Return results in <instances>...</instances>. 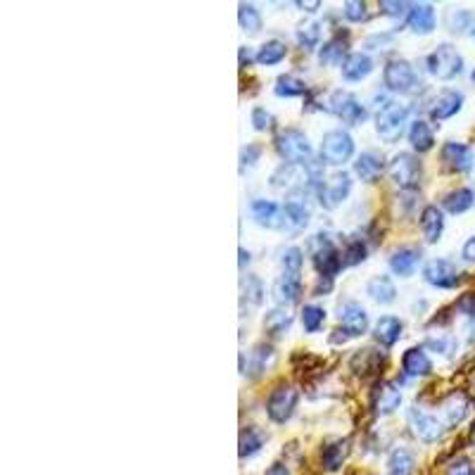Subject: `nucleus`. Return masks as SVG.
Segmentation results:
<instances>
[{
  "label": "nucleus",
  "mask_w": 475,
  "mask_h": 475,
  "mask_svg": "<svg viewBox=\"0 0 475 475\" xmlns=\"http://www.w3.org/2000/svg\"><path fill=\"white\" fill-rule=\"evenodd\" d=\"M306 252L311 257L316 274L321 278H335L343 266V250H338V245L333 242V238L328 233H314L306 240Z\"/></svg>",
  "instance_id": "nucleus-1"
},
{
  "label": "nucleus",
  "mask_w": 475,
  "mask_h": 475,
  "mask_svg": "<svg viewBox=\"0 0 475 475\" xmlns=\"http://www.w3.org/2000/svg\"><path fill=\"white\" fill-rule=\"evenodd\" d=\"M274 148L278 157L286 159L288 164H309L311 153H314L306 133L295 129V126H288V129H281L276 133Z\"/></svg>",
  "instance_id": "nucleus-2"
},
{
  "label": "nucleus",
  "mask_w": 475,
  "mask_h": 475,
  "mask_svg": "<svg viewBox=\"0 0 475 475\" xmlns=\"http://www.w3.org/2000/svg\"><path fill=\"white\" fill-rule=\"evenodd\" d=\"M404 133H409V107L399 102H387L385 107H380V112L375 114V136L392 146Z\"/></svg>",
  "instance_id": "nucleus-3"
},
{
  "label": "nucleus",
  "mask_w": 475,
  "mask_h": 475,
  "mask_svg": "<svg viewBox=\"0 0 475 475\" xmlns=\"http://www.w3.org/2000/svg\"><path fill=\"white\" fill-rule=\"evenodd\" d=\"M318 157H321V164H328V166L347 164V162L355 157V138L345 129H333L323 133Z\"/></svg>",
  "instance_id": "nucleus-4"
},
{
  "label": "nucleus",
  "mask_w": 475,
  "mask_h": 475,
  "mask_svg": "<svg viewBox=\"0 0 475 475\" xmlns=\"http://www.w3.org/2000/svg\"><path fill=\"white\" fill-rule=\"evenodd\" d=\"M299 404V390L290 383H278L266 397V416L276 426H286Z\"/></svg>",
  "instance_id": "nucleus-5"
},
{
  "label": "nucleus",
  "mask_w": 475,
  "mask_h": 475,
  "mask_svg": "<svg viewBox=\"0 0 475 475\" xmlns=\"http://www.w3.org/2000/svg\"><path fill=\"white\" fill-rule=\"evenodd\" d=\"M426 67L439 81H451L463 74V55L454 45L439 43L430 55L426 57Z\"/></svg>",
  "instance_id": "nucleus-6"
},
{
  "label": "nucleus",
  "mask_w": 475,
  "mask_h": 475,
  "mask_svg": "<svg viewBox=\"0 0 475 475\" xmlns=\"http://www.w3.org/2000/svg\"><path fill=\"white\" fill-rule=\"evenodd\" d=\"M383 86L390 93L404 95V93L416 91V86H419V74H416V69L409 60H404V57H392V60H387L383 67Z\"/></svg>",
  "instance_id": "nucleus-7"
},
{
  "label": "nucleus",
  "mask_w": 475,
  "mask_h": 475,
  "mask_svg": "<svg viewBox=\"0 0 475 475\" xmlns=\"http://www.w3.org/2000/svg\"><path fill=\"white\" fill-rule=\"evenodd\" d=\"M387 176L399 190H416L423 178V166L411 153H397L387 164Z\"/></svg>",
  "instance_id": "nucleus-8"
},
{
  "label": "nucleus",
  "mask_w": 475,
  "mask_h": 475,
  "mask_svg": "<svg viewBox=\"0 0 475 475\" xmlns=\"http://www.w3.org/2000/svg\"><path fill=\"white\" fill-rule=\"evenodd\" d=\"M407 426L414 433L416 439H421L423 444H435L442 439L447 426L442 423V419H437L435 414H428L421 407H411L407 409Z\"/></svg>",
  "instance_id": "nucleus-9"
},
{
  "label": "nucleus",
  "mask_w": 475,
  "mask_h": 475,
  "mask_svg": "<svg viewBox=\"0 0 475 475\" xmlns=\"http://www.w3.org/2000/svg\"><path fill=\"white\" fill-rule=\"evenodd\" d=\"M352 193V176L347 171H335L330 173L328 178H323L321 183H318L316 188V198H318V205L323 207V210L333 212L338 210L343 202L350 198Z\"/></svg>",
  "instance_id": "nucleus-10"
},
{
  "label": "nucleus",
  "mask_w": 475,
  "mask_h": 475,
  "mask_svg": "<svg viewBox=\"0 0 475 475\" xmlns=\"http://www.w3.org/2000/svg\"><path fill=\"white\" fill-rule=\"evenodd\" d=\"M328 112H333L338 119H343L350 126H361L368 119V109L350 91H333L328 98Z\"/></svg>",
  "instance_id": "nucleus-11"
},
{
  "label": "nucleus",
  "mask_w": 475,
  "mask_h": 475,
  "mask_svg": "<svg viewBox=\"0 0 475 475\" xmlns=\"http://www.w3.org/2000/svg\"><path fill=\"white\" fill-rule=\"evenodd\" d=\"M423 281L437 290H454L461 283V271L449 259H430L423 266Z\"/></svg>",
  "instance_id": "nucleus-12"
},
{
  "label": "nucleus",
  "mask_w": 475,
  "mask_h": 475,
  "mask_svg": "<svg viewBox=\"0 0 475 475\" xmlns=\"http://www.w3.org/2000/svg\"><path fill=\"white\" fill-rule=\"evenodd\" d=\"M338 323L347 338H361L368 333V314L359 302H343L338 306Z\"/></svg>",
  "instance_id": "nucleus-13"
},
{
  "label": "nucleus",
  "mask_w": 475,
  "mask_h": 475,
  "mask_svg": "<svg viewBox=\"0 0 475 475\" xmlns=\"http://www.w3.org/2000/svg\"><path fill=\"white\" fill-rule=\"evenodd\" d=\"M439 159L447 169L456 171V173H468L475 166V153L466 143L459 141H447L439 150Z\"/></svg>",
  "instance_id": "nucleus-14"
},
{
  "label": "nucleus",
  "mask_w": 475,
  "mask_h": 475,
  "mask_svg": "<svg viewBox=\"0 0 475 475\" xmlns=\"http://www.w3.org/2000/svg\"><path fill=\"white\" fill-rule=\"evenodd\" d=\"M250 217H252V221L257 226H262V228H269V231L286 228L283 207L266 198H254L250 202Z\"/></svg>",
  "instance_id": "nucleus-15"
},
{
  "label": "nucleus",
  "mask_w": 475,
  "mask_h": 475,
  "mask_svg": "<svg viewBox=\"0 0 475 475\" xmlns=\"http://www.w3.org/2000/svg\"><path fill=\"white\" fill-rule=\"evenodd\" d=\"M461 107H463V93L454 88H444L433 98L428 112H430V119L447 121L451 117H456L461 112Z\"/></svg>",
  "instance_id": "nucleus-16"
},
{
  "label": "nucleus",
  "mask_w": 475,
  "mask_h": 475,
  "mask_svg": "<svg viewBox=\"0 0 475 475\" xmlns=\"http://www.w3.org/2000/svg\"><path fill=\"white\" fill-rule=\"evenodd\" d=\"M423 254L419 247L414 245H402L397 247L395 252H390V257H387V266H390V271L399 278H411L416 274V269H419Z\"/></svg>",
  "instance_id": "nucleus-17"
},
{
  "label": "nucleus",
  "mask_w": 475,
  "mask_h": 475,
  "mask_svg": "<svg viewBox=\"0 0 475 475\" xmlns=\"http://www.w3.org/2000/svg\"><path fill=\"white\" fill-rule=\"evenodd\" d=\"M283 219H286V228L290 231H304L309 226L311 210L302 193H295L283 202Z\"/></svg>",
  "instance_id": "nucleus-18"
},
{
  "label": "nucleus",
  "mask_w": 475,
  "mask_h": 475,
  "mask_svg": "<svg viewBox=\"0 0 475 475\" xmlns=\"http://www.w3.org/2000/svg\"><path fill=\"white\" fill-rule=\"evenodd\" d=\"M407 26L411 29V33H416V36H430L437 26L435 5H430V3H414L411 5V13L407 17Z\"/></svg>",
  "instance_id": "nucleus-19"
},
{
  "label": "nucleus",
  "mask_w": 475,
  "mask_h": 475,
  "mask_svg": "<svg viewBox=\"0 0 475 475\" xmlns=\"http://www.w3.org/2000/svg\"><path fill=\"white\" fill-rule=\"evenodd\" d=\"M271 295H274L278 306H293L302 297V278L293 274H281L271 286Z\"/></svg>",
  "instance_id": "nucleus-20"
},
{
  "label": "nucleus",
  "mask_w": 475,
  "mask_h": 475,
  "mask_svg": "<svg viewBox=\"0 0 475 475\" xmlns=\"http://www.w3.org/2000/svg\"><path fill=\"white\" fill-rule=\"evenodd\" d=\"M385 169H387L385 157H383V153H378V150H366V153L359 155L355 162V173L359 181H364V183H375L385 173Z\"/></svg>",
  "instance_id": "nucleus-21"
},
{
  "label": "nucleus",
  "mask_w": 475,
  "mask_h": 475,
  "mask_svg": "<svg viewBox=\"0 0 475 475\" xmlns=\"http://www.w3.org/2000/svg\"><path fill=\"white\" fill-rule=\"evenodd\" d=\"M402 407V390L392 380H383L373 390V409L378 416H390Z\"/></svg>",
  "instance_id": "nucleus-22"
},
{
  "label": "nucleus",
  "mask_w": 475,
  "mask_h": 475,
  "mask_svg": "<svg viewBox=\"0 0 475 475\" xmlns=\"http://www.w3.org/2000/svg\"><path fill=\"white\" fill-rule=\"evenodd\" d=\"M402 373L407 378H426V375L433 373V361L428 357L426 347H409L407 352L402 355Z\"/></svg>",
  "instance_id": "nucleus-23"
},
{
  "label": "nucleus",
  "mask_w": 475,
  "mask_h": 475,
  "mask_svg": "<svg viewBox=\"0 0 475 475\" xmlns=\"http://www.w3.org/2000/svg\"><path fill=\"white\" fill-rule=\"evenodd\" d=\"M347 48H350V43H347V36H343V33H335V36H330L326 43L318 48V65H321V67H340V69H343L345 60L350 57Z\"/></svg>",
  "instance_id": "nucleus-24"
},
{
  "label": "nucleus",
  "mask_w": 475,
  "mask_h": 475,
  "mask_svg": "<svg viewBox=\"0 0 475 475\" xmlns=\"http://www.w3.org/2000/svg\"><path fill=\"white\" fill-rule=\"evenodd\" d=\"M419 226L421 233L426 238V242L435 245L444 233V212L437 205H426L419 214Z\"/></svg>",
  "instance_id": "nucleus-25"
},
{
  "label": "nucleus",
  "mask_w": 475,
  "mask_h": 475,
  "mask_svg": "<svg viewBox=\"0 0 475 475\" xmlns=\"http://www.w3.org/2000/svg\"><path fill=\"white\" fill-rule=\"evenodd\" d=\"M373 67H375L373 57H371L368 53H361V50H357V53H350V57L345 60V65H343V79L350 81V84H359V81H364L366 77H371Z\"/></svg>",
  "instance_id": "nucleus-26"
},
{
  "label": "nucleus",
  "mask_w": 475,
  "mask_h": 475,
  "mask_svg": "<svg viewBox=\"0 0 475 475\" xmlns=\"http://www.w3.org/2000/svg\"><path fill=\"white\" fill-rule=\"evenodd\" d=\"M402 333H404V321L399 316H392V314L380 316L378 321H375V326H373L375 340H378L383 347H387V350L399 343Z\"/></svg>",
  "instance_id": "nucleus-27"
},
{
  "label": "nucleus",
  "mask_w": 475,
  "mask_h": 475,
  "mask_svg": "<svg viewBox=\"0 0 475 475\" xmlns=\"http://www.w3.org/2000/svg\"><path fill=\"white\" fill-rule=\"evenodd\" d=\"M366 295L373 299L375 304H392L397 299V286L390 276L378 274L373 278H368L366 283Z\"/></svg>",
  "instance_id": "nucleus-28"
},
{
  "label": "nucleus",
  "mask_w": 475,
  "mask_h": 475,
  "mask_svg": "<svg viewBox=\"0 0 475 475\" xmlns=\"http://www.w3.org/2000/svg\"><path fill=\"white\" fill-rule=\"evenodd\" d=\"M407 138H409L411 148H414L419 155L430 153V150L435 148V133H433L430 124H428L426 119H414V121H411Z\"/></svg>",
  "instance_id": "nucleus-29"
},
{
  "label": "nucleus",
  "mask_w": 475,
  "mask_h": 475,
  "mask_svg": "<svg viewBox=\"0 0 475 475\" xmlns=\"http://www.w3.org/2000/svg\"><path fill=\"white\" fill-rule=\"evenodd\" d=\"M468 414V399L461 395V392H451L449 397H444L442 402V423L447 428H456L461 426L463 419Z\"/></svg>",
  "instance_id": "nucleus-30"
},
{
  "label": "nucleus",
  "mask_w": 475,
  "mask_h": 475,
  "mask_svg": "<svg viewBox=\"0 0 475 475\" xmlns=\"http://www.w3.org/2000/svg\"><path fill=\"white\" fill-rule=\"evenodd\" d=\"M266 442V435L264 430H259L257 426H245L240 430V442H238V454H240V459H252V456H257L259 451H262Z\"/></svg>",
  "instance_id": "nucleus-31"
},
{
  "label": "nucleus",
  "mask_w": 475,
  "mask_h": 475,
  "mask_svg": "<svg viewBox=\"0 0 475 475\" xmlns=\"http://www.w3.org/2000/svg\"><path fill=\"white\" fill-rule=\"evenodd\" d=\"M416 456L407 447H395L387 456V475H414Z\"/></svg>",
  "instance_id": "nucleus-32"
},
{
  "label": "nucleus",
  "mask_w": 475,
  "mask_h": 475,
  "mask_svg": "<svg viewBox=\"0 0 475 475\" xmlns=\"http://www.w3.org/2000/svg\"><path fill=\"white\" fill-rule=\"evenodd\" d=\"M475 205V193L471 188H456L449 190L447 195L442 198V210L459 217V214H466L471 207Z\"/></svg>",
  "instance_id": "nucleus-33"
},
{
  "label": "nucleus",
  "mask_w": 475,
  "mask_h": 475,
  "mask_svg": "<svg viewBox=\"0 0 475 475\" xmlns=\"http://www.w3.org/2000/svg\"><path fill=\"white\" fill-rule=\"evenodd\" d=\"M240 299L252 306H262L266 299V286L259 276L247 274L240 278Z\"/></svg>",
  "instance_id": "nucleus-34"
},
{
  "label": "nucleus",
  "mask_w": 475,
  "mask_h": 475,
  "mask_svg": "<svg viewBox=\"0 0 475 475\" xmlns=\"http://www.w3.org/2000/svg\"><path fill=\"white\" fill-rule=\"evenodd\" d=\"M274 359H276L274 347L269 343H257L250 352V368H247V375H250V378H259V375L274 364Z\"/></svg>",
  "instance_id": "nucleus-35"
},
{
  "label": "nucleus",
  "mask_w": 475,
  "mask_h": 475,
  "mask_svg": "<svg viewBox=\"0 0 475 475\" xmlns=\"http://www.w3.org/2000/svg\"><path fill=\"white\" fill-rule=\"evenodd\" d=\"M288 55V45L281 38H269L266 43H262V48L257 50V65L262 67H274L281 65Z\"/></svg>",
  "instance_id": "nucleus-36"
},
{
  "label": "nucleus",
  "mask_w": 475,
  "mask_h": 475,
  "mask_svg": "<svg viewBox=\"0 0 475 475\" xmlns=\"http://www.w3.org/2000/svg\"><path fill=\"white\" fill-rule=\"evenodd\" d=\"M290 326H293V314L288 306H274V309H269L264 314V330L269 335H274V338L283 335Z\"/></svg>",
  "instance_id": "nucleus-37"
},
{
  "label": "nucleus",
  "mask_w": 475,
  "mask_h": 475,
  "mask_svg": "<svg viewBox=\"0 0 475 475\" xmlns=\"http://www.w3.org/2000/svg\"><path fill=\"white\" fill-rule=\"evenodd\" d=\"M380 364H383V357H380V352L371 350V347H366V350H357L355 355H352V359H350L352 371H355V373H359V375L375 373V371L380 368Z\"/></svg>",
  "instance_id": "nucleus-38"
},
{
  "label": "nucleus",
  "mask_w": 475,
  "mask_h": 475,
  "mask_svg": "<svg viewBox=\"0 0 475 475\" xmlns=\"http://www.w3.org/2000/svg\"><path fill=\"white\" fill-rule=\"evenodd\" d=\"M274 93L278 98H286V100H290V98H302V95H306V84L299 77H295V74H281V77L276 79Z\"/></svg>",
  "instance_id": "nucleus-39"
},
{
  "label": "nucleus",
  "mask_w": 475,
  "mask_h": 475,
  "mask_svg": "<svg viewBox=\"0 0 475 475\" xmlns=\"http://www.w3.org/2000/svg\"><path fill=\"white\" fill-rule=\"evenodd\" d=\"M238 24H240L242 31L252 33V36L262 31L264 20H262V13L257 10V5H252V3H240V5H238Z\"/></svg>",
  "instance_id": "nucleus-40"
},
{
  "label": "nucleus",
  "mask_w": 475,
  "mask_h": 475,
  "mask_svg": "<svg viewBox=\"0 0 475 475\" xmlns=\"http://www.w3.org/2000/svg\"><path fill=\"white\" fill-rule=\"evenodd\" d=\"M347 451H350V447H347V439H335V442L326 444L321 451L323 468H326V471H338L347 459Z\"/></svg>",
  "instance_id": "nucleus-41"
},
{
  "label": "nucleus",
  "mask_w": 475,
  "mask_h": 475,
  "mask_svg": "<svg viewBox=\"0 0 475 475\" xmlns=\"http://www.w3.org/2000/svg\"><path fill=\"white\" fill-rule=\"evenodd\" d=\"M295 40L302 50H314L318 48V40H321V24L318 22H306V24H299L297 31H295Z\"/></svg>",
  "instance_id": "nucleus-42"
},
{
  "label": "nucleus",
  "mask_w": 475,
  "mask_h": 475,
  "mask_svg": "<svg viewBox=\"0 0 475 475\" xmlns=\"http://www.w3.org/2000/svg\"><path fill=\"white\" fill-rule=\"evenodd\" d=\"M299 321H302L304 333H318L323 328V323H326V309L318 304H304Z\"/></svg>",
  "instance_id": "nucleus-43"
},
{
  "label": "nucleus",
  "mask_w": 475,
  "mask_h": 475,
  "mask_svg": "<svg viewBox=\"0 0 475 475\" xmlns=\"http://www.w3.org/2000/svg\"><path fill=\"white\" fill-rule=\"evenodd\" d=\"M368 247L361 238H350L343 250V266H357L361 262H366Z\"/></svg>",
  "instance_id": "nucleus-44"
},
{
  "label": "nucleus",
  "mask_w": 475,
  "mask_h": 475,
  "mask_svg": "<svg viewBox=\"0 0 475 475\" xmlns=\"http://www.w3.org/2000/svg\"><path fill=\"white\" fill-rule=\"evenodd\" d=\"M281 266H283V274H293L299 276L302 274V266H304V250L302 247H286L281 254Z\"/></svg>",
  "instance_id": "nucleus-45"
},
{
  "label": "nucleus",
  "mask_w": 475,
  "mask_h": 475,
  "mask_svg": "<svg viewBox=\"0 0 475 475\" xmlns=\"http://www.w3.org/2000/svg\"><path fill=\"white\" fill-rule=\"evenodd\" d=\"M423 347L433 350L435 355L449 357V355H454V352H456V338H454V335H449V333H437V335H430Z\"/></svg>",
  "instance_id": "nucleus-46"
},
{
  "label": "nucleus",
  "mask_w": 475,
  "mask_h": 475,
  "mask_svg": "<svg viewBox=\"0 0 475 475\" xmlns=\"http://www.w3.org/2000/svg\"><path fill=\"white\" fill-rule=\"evenodd\" d=\"M343 17L352 24H361L368 20V5L364 0H347L343 5Z\"/></svg>",
  "instance_id": "nucleus-47"
},
{
  "label": "nucleus",
  "mask_w": 475,
  "mask_h": 475,
  "mask_svg": "<svg viewBox=\"0 0 475 475\" xmlns=\"http://www.w3.org/2000/svg\"><path fill=\"white\" fill-rule=\"evenodd\" d=\"M250 124H252V129H254V131L266 133V131H274L276 117H274V114H271L266 107H252V112H250Z\"/></svg>",
  "instance_id": "nucleus-48"
},
{
  "label": "nucleus",
  "mask_w": 475,
  "mask_h": 475,
  "mask_svg": "<svg viewBox=\"0 0 475 475\" xmlns=\"http://www.w3.org/2000/svg\"><path fill=\"white\" fill-rule=\"evenodd\" d=\"M262 155H264V148L259 143H247L245 148H240V171L254 169L259 164V159H262Z\"/></svg>",
  "instance_id": "nucleus-49"
},
{
  "label": "nucleus",
  "mask_w": 475,
  "mask_h": 475,
  "mask_svg": "<svg viewBox=\"0 0 475 475\" xmlns=\"http://www.w3.org/2000/svg\"><path fill=\"white\" fill-rule=\"evenodd\" d=\"M449 29L454 33H463V31H468V29H475V17L471 10H454L449 17Z\"/></svg>",
  "instance_id": "nucleus-50"
},
{
  "label": "nucleus",
  "mask_w": 475,
  "mask_h": 475,
  "mask_svg": "<svg viewBox=\"0 0 475 475\" xmlns=\"http://www.w3.org/2000/svg\"><path fill=\"white\" fill-rule=\"evenodd\" d=\"M411 5L414 3H397V0H380L378 10L380 15L385 17H409L411 13Z\"/></svg>",
  "instance_id": "nucleus-51"
},
{
  "label": "nucleus",
  "mask_w": 475,
  "mask_h": 475,
  "mask_svg": "<svg viewBox=\"0 0 475 475\" xmlns=\"http://www.w3.org/2000/svg\"><path fill=\"white\" fill-rule=\"evenodd\" d=\"M447 475H475L473 463L468 459H456L454 463H449Z\"/></svg>",
  "instance_id": "nucleus-52"
},
{
  "label": "nucleus",
  "mask_w": 475,
  "mask_h": 475,
  "mask_svg": "<svg viewBox=\"0 0 475 475\" xmlns=\"http://www.w3.org/2000/svg\"><path fill=\"white\" fill-rule=\"evenodd\" d=\"M456 309H459L461 314H466V316H475V293L461 295L459 302H456Z\"/></svg>",
  "instance_id": "nucleus-53"
},
{
  "label": "nucleus",
  "mask_w": 475,
  "mask_h": 475,
  "mask_svg": "<svg viewBox=\"0 0 475 475\" xmlns=\"http://www.w3.org/2000/svg\"><path fill=\"white\" fill-rule=\"evenodd\" d=\"M333 290V278H321L318 276V283L314 286V297H321V295H326V293H330Z\"/></svg>",
  "instance_id": "nucleus-54"
},
{
  "label": "nucleus",
  "mask_w": 475,
  "mask_h": 475,
  "mask_svg": "<svg viewBox=\"0 0 475 475\" xmlns=\"http://www.w3.org/2000/svg\"><path fill=\"white\" fill-rule=\"evenodd\" d=\"M390 40H392V36H387V33H383V36H380V33H375V36H368V38H366V43H364V45H366L368 50H378L380 45L390 43Z\"/></svg>",
  "instance_id": "nucleus-55"
},
{
  "label": "nucleus",
  "mask_w": 475,
  "mask_h": 475,
  "mask_svg": "<svg viewBox=\"0 0 475 475\" xmlns=\"http://www.w3.org/2000/svg\"><path fill=\"white\" fill-rule=\"evenodd\" d=\"M461 257L466 259V262L475 264V235H473V238H468V240L463 242V247H461Z\"/></svg>",
  "instance_id": "nucleus-56"
},
{
  "label": "nucleus",
  "mask_w": 475,
  "mask_h": 475,
  "mask_svg": "<svg viewBox=\"0 0 475 475\" xmlns=\"http://www.w3.org/2000/svg\"><path fill=\"white\" fill-rule=\"evenodd\" d=\"M238 55H240V69H247V67L252 65V62H257V53L252 55V50L247 48V45H242L240 53H238Z\"/></svg>",
  "instance_id": "nucleus-57"
},
{
  "label": "nucleus",
  "mask_w": 475,
  "mask_h": 475,
  "mask_svg": "<svg viewBox=\"0 0 475 475\" xmlns=\"http://www.w3.org/2000/svg\"><path fill=\"white\" fill-rule=\"evenodd\" d=\"M295 8L302 10V13H316V10H321V0H297Z\"/></svg>",
  "instance_id": "nucleus-58"
},
{
  "label": "nucleus",
  "mask_w": 475,
  "mask_h": 475,
  "mask_svg": "<svg viewBox=\"0 0 475 475\" xmlns=\"http://www.w3.org/2000/svg\"><path fill=\"white\" fill-rule=\"evenodd\" d=\"M238 254H240V269H245V264H250V259H252V254L245 250V247H240L238 250Z\"/></svg>",
  "instance_id": "nucleus-59"
},
{
  "label": "nucleus",
  "mask_w": 475,
  "mask_h": 475,
  "mask_svg": "<svg viewBox=\"0 0 475 475\" xmlns=\"http://www.w3.org/2000/svg\"><path fill=\"white\" fill-rule=\"evenodd\" d=\"M471 439H473V444H475V423H473V428H471Z\"/></svg>",
  "instance_id": "nucleus-60"
},
{
  "label": "nucleus",
  "mask_w": 475,
  "mask_h": 475,
  "mask_svg": "<svg viewBox=\"0 0 475 475\" xmlns=\"http://www.w3.org/2000/svg\"><path fill=\"white\" fill-rule=\"evenodd\" d=\"M471 81H473V84H475V69H473V74H471Z\"/></svg>",
  "instance_id": "nucleus-61"
},
{
  "label": "nucleus",
  "mask_w": 475,
  "mask_h": 475,
  "mask_svg": "<svg viewBox=\"0 0 475 475\" xmlns=\"http://www.w3.org/2000/svg\"><path fill=\"white\" fill-rule=\"evenodd\" d=\"M471 36H473V38H475V29H473V31H471Z\"/></svg>",
  "instance_id": "nucleus-62"
}]
</instances>
